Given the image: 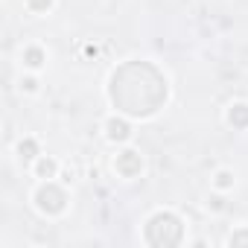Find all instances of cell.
Instances as JSON below:
<instances>
[{
    "instance_id": "1",
    "label": "cell",
    "mask_w": 248,
    "mask_h": 248,
    "mask_svg": "<svg viewBox=\"0 0 248 248\" xmlns=\"http://www.w3.org/2000/svg\"><path fill=\"white\" fill-rule=\"evenodd\" d=\"M143 239H146V245H178L184 239V225L175 213L158 210L155 216H149Z\"/></svg>"
},
{
    "instance_id": "2",
    "label": "cell",
    "mask_w": 248,
    "mask_h": 248,
    "mask_svg": "<svg viewBox=\"0 0 248 248\" xmlns=\"http://www.w3.org/2000/svg\"><path fill=\"white\" fill-rule=\"evenodd\" d=\"M32 202H35V207H38L44 216H59V213H64V207H67V193H64V187L56 184V178H53V181H41V184L35 187Z\"/></svg>"
},
{
    "instance_id": "3",
    "label": "cell",
    "mask_w": 248,
    "mask_h": 248,
    "mask_svg": "<svg viewBox=\"0 0 248 248\" xmlns=\"http://www.w3.org/2000/svg\"><path fill=\"white\" fill-rule=\"evenodd\" d=\"M114 170H117V175H123V178H135V175H140V170H143L140 152H135V149H123V152H117Z\"/></svg>"
},
{
    "instance_id": "4",
    "label": "cell",
    "mask_w": 248,
    "mask_h": 248,
    "mask_svg": "<svg viewBox=\"0 0 248 248\" xmlns=\"http://www.w3.org/2000/svg\"><path fill=\"white\" fill-rule=\"evenodd\" d=\"M105 138L111 140V143H126L129 138H132V126L123 117H108L105 120Z\"/></svg>"
},
{
    "instance_id": "5",
    "label": "cell",
    "mask_w": 248,
    "mask_h": 248,
    "mask_svg": "<svg viewBox=\"0 0 248 248\" xmlns=\"http://www.w3.org/2000/svg\"><path fill=\"white\" fill-rule=\"evenodd\" d=\"M32 172H35V178H41V181H53V178L59 175V161L50 158V155H38V161L32 164Z\"/></svg>"
},
{
    "instance_id": "6",
    "label": "cell",
    "mask_w": 248,
    "mask_h": 248,
    "mask_svg": "<svg viewBox=\"0 0 248 248\" xmlns=\"http://www.w3.org/2000/svg\"><path fill=\"white\" fill-rule=\"evenodd\" d=\"M21 62H24V67H30V70H41L44 62H47V53H44L38 44H30V47L21 50Z\"/></svg>"
},
{
    "instance_id": "7",
    "label": "cell",
    "mask_w": 248,
    "mask_h": 248,
    "mask_svg": "<svg viewBox=\"0 0 248 248\" xmlns=\"http://www.w3.org/2000/svg\"><path fill=\"white\" fill-rule=\"evenodd\" d=\"M38 155H41V152H38V143H35L32 138H24V140L18 143V161H21L24 167H27V164L32 167V164L38 161Z\"/></svg>"
},
{
    "instance_id": "8",
    "label": "cell",
    "mask_w": 248,
    "mask_h": 248,
    "mask_svg": "<svg viewBox=\"0 0 248 248\" xmlns=\"http://www.w3.org/2000/svg\"><path fill=\"white\" fill-rule=\"evenodd\" d=\"M228 123L233 129H248V105L245 102H236L228 108Z\"/></svg>"
},
{
    "instance_id": "9",
    "label": "cell",
    "mask_w": 248,
    "mask_h": 248,
    "mask_svg": "<svg viewBox=\"0 0 248 248\" xmlns=\"http://www.w3.org/2000/svg\"><path fill=\"white\" fill-rule=\"evenodd\" d=\"M213 190H216V193L233 190V172H231V170H216V175H213Z\"/></svg>"
},
{
    "instance_id": "10",
    "label": "cell",
    "mask_w": 248,
    "mask_h": 248,
    "mask_svg": "<svg viewBox=\"0 0 248 248\" xmlns=\"http://www.w3.org/2000/svg\"><path fill=\"white\" fill-rule=\"evenodd\" d=\"M50 6H53V0H27V9L32 15H44V12H50Z\"/></svg>"
},
{
    "instance_id": "11",
    "label": "cell",
    "mask_w": 248,
    "mask_h": 248,
    "mask_svg": "<svg viewBox=\"0 0 248 248\" xmlns=\"http://www.w3.org/2000/svg\"><path fill=\"white\" fill-rule=\"evenodd\" d=\"M228 242H231V245H248V231H245V228L233 231V233L228 236Z\"/></svg>"
},
{
    "instance_id": "12",
    "label": "cell",
    "mask_w": 248,
    "mask_h": 248,
    "mask_svg": "<svg viewBox=\"0 0 248 248\" xmlns=\"http://www.w3.org/2000/svg\"><path fill=\"white\" fill-rule=\"evenodd\" d=\"M21 91L35 93V91H38V79H35V76H24V79H21Z\"/></svg>"
},
{
    "instance_id": "13",
    "label": "cell",
    "mask_w": 248,
    "mask_h": 248,
    "mask_svg": "<svg viewBox=\"0 0 248 248\" xmlns=\"http://www.w3.org/2000/svg\"><path fill=\"white\" fill-rule=\"evenodd\" d=\"M225 193H216V196H210V202H207V207H213V210H222L225 207V199H222Z\"/></svg>"
}]
</instances>
